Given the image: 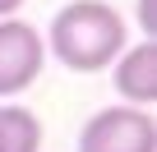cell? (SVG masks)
Listing matches in <instances>:
<instances>
[{"mask_svg":"<svg viewBox=\"0 0 157 152\" xmlns=\"http://www.w3.org/2000/svg\"><path fill=\"white\" fill-rule=\"evenodd\" d=\"M111 83H116V92H120L125 106L152 111V102H157V42L152 37L125 46L111 60Z\"/></svg>","mask_w":157,"mask_h":152,"instance_id":"obj_4","label":"cell"},{"mask_svg":"<svg viewBox=\"0 0 157 152\" xmlns=\"http://www.w3.org/2000/svg\"><path fill=\"white\" fill-rule=\"evenodd\" d=\"M0 152H42V120L19 102H0Z\"/></svg>","mask_w":157,"mask_h":152,"instance_id":"obj_5","label":"cell"},{"mask_svg":"<svg viewBox=\"0 0 157 152\" xmlns=\"http://www.w3.org/2000/svg\"><path fill=\"white\" fill-rule=\"evenodd\" d=\"M78 152H157V120L143 106H102L78 134Z\"/></svg>","mask_w":157,"mask_h":152,"instance_id":"obj_2","label":"cell"},{"mask_svg":"<svg viewBox=\"0 0 157 152\" xmlns=\"http://www.w3.org/2000/svg\"><path fill=\"white\" fill-rule=\"evenodd\" d=\"M139 32L143 37L157 32V0H139Z\"/></svg>","mask_w":157,"mask_h":152,"instance_id":"obj_6","label":"cell"},{"mask_svg":"<svg viewBox=\"0 0 157 152\" xmlns=\"http://www.w3.org/2000/svg\"><path fill=\"white\" fill-rule=\"evenodd\" d=\"M23 9V0H0V19H10V14H19Z\"/></svg>","mask_w":157,"mask_h":152,"instance_id":"obj_7","label":"cell"},{"mask_svg":"<svg viewBox=\"0 0 157 152\" xmlns=\"http://www.w3.org/2000/svg\"><path fill=\"white\" fill-rule=\"evenodd\" d=\"M42 42H46V55H56L65 69L102 74L129 46V28H125L120 9L106 0H69L51 19V32Z\"/></svg>","mask_w":157,"mask_h":152,"instance_id":"obj_1","label":"cell"},{"mask_svg":"<svg viewBox=\"0 0 157 152\" xmlns=\"http://www.w3.org/2000/svg\"><path fill=\"white\" fill-rule=\"evenodd\" d=\"M46 42L28 19H0V97H14L42 79Z\"/></svg>","mask_w":157,"mask_h":152,"instance_id":"obj_3","label":"cell"}]
</instances>
